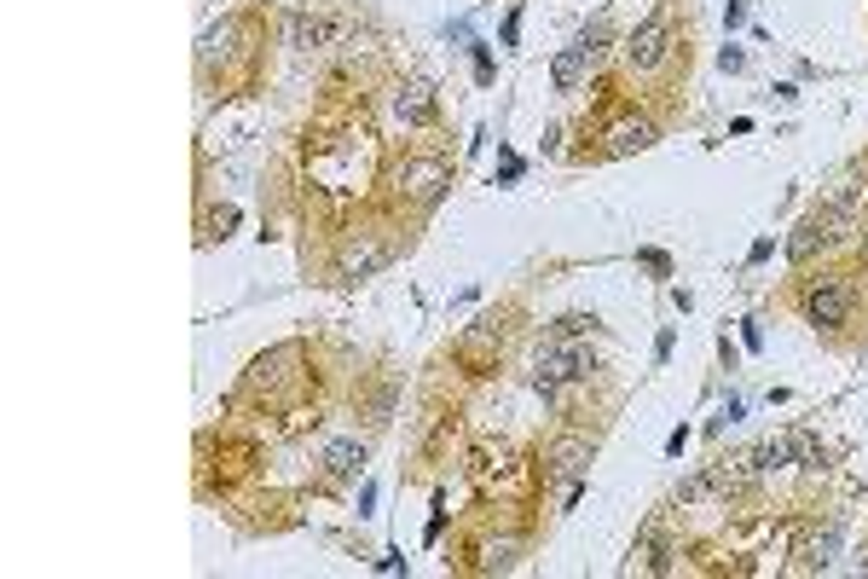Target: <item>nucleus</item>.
I'll list each match as a JSON object with an SVG mask.
<instances>
[{"instance_id": "obj_1", "label": "nucleus", "mask_w": 868, "mask_h": 579, "mask_svg": "<svg viewBox=\"0 0 868 579\" xmlns=\"http://www.w3.org/2000/svg\"><path fill=\"white\" fill-rule=\"evenodd\" d=\"M591 371H596V359L579 348V342H544V348H539V371H533V377H539L544 394H556V388L591 377Z\"/></svg>"}, {"instance_id": "obj_2", "label": "nucleus", "mask_w": 868, "mask_h": 579, "mask_svg": "<svg viewBox=\"0 0 868 579\" xmlns=\"http://www.w3.org/2000/svg\"><path fill=\"white\" fill-rule=\"evenodd\" d=\"M804 319H811L816 331H840L851 319V285L845 278H816V285L804 290Z\"/></svg>"}, {"instance_id": "obj_3", "label": "nucleus", "mask_w": 868, "mask_h": 579, "mask_svg": "<svg viewBox=\"0 0 868 579\" xmlns=\"http://www.w3.org/2000/svg\"><path fill=\"white\" fill-rule=\"evenodd\" d=\"M666 53H672V18H666V12H654L649 24L631 29V41H625V65L631 70H660V65H666Z\"/></svg>"}, {"instance_id": "obj_4", "label": "nucleus", "mask_w": 868, "mask_h": 579, "mask_svg": "<svg viewBox=\"0 0 868 579\" xmlns=\"http://www.w3.org/2000/svg\"><path fill=\"white\" fill-rule=\"evenodd\" d=\"M591 464V441H579V434H567L544 452V481H567V487H579V475H585Z\"/></svg>"}, {"instance_id": "obj_5", "label": "nucleus", "mask_w": 868, "mask_h": 579, "mask_svg": "<svg viewBox=\"0 0 868 579\" xmlns=\"http://www.w3.org/2000/svg\"><path fill=\"white\" fill-rule=\"evenodd\" d=\"M295 365H302V342H278L273 354H261L249 365V388H273L284 377H295Z\"/></svg>"}, {"instance_id": "obj_6", "label": "nucleus", "mask_w": 868, "mask_h": 579, "mask_svg": "<svg viewBox=\"0 0 868 579\" xmlns=\"http://www.w3.org/2000/svg\"><path fill=\"white\" fill-rule=\"evenodd\" d=\"M388 261H394V244H376V238H347V249H342V273L347 278H365L376 267H388Z\"/></svg>"}, {"instance_id": "obj_7", "label": "nucleus", "mask_w": 868, "mask_h": 579, "mask_svg": "<svg viewBox=\"0 0 868 579\" xmlns=\"http://www.w3.org/2000/svg\"><path fill=\"white\" fill-rule=\"evenodd\" d=\"M649 145H654V122H643V116H625L608 128V156H631V151H649Z\"/></svg>"}, {"instance_id": "obj_8", "label": "nucleus", "mask_w": 868, "mask_h": 579, "mask_svg": "<svg viewBox=\"0 0 868 579\" xmlns=\"http://www.w3.org/2000/svg\"><path fill=\"white\" fill-rule=\"evenodd\" d=\"M359 469H365V446L359 441H330L324 446V475L330 481H354Z\"/></svg>"}, {"instance_id": "obj_9", "label": "nucleus", "mask_w": 868, "mask_h": 579, "mask_svg": "<svg viewBox=\"0 0 868 579\" xmlns=\"http://www.w3.org/2000/svg\"><path fill=\"white\" fill-rule=\"evenodd\" d=\"M394 111H400V122H412V128H423V122H434V87H429V82H412V87H400Z\"/></svg>"}, {"instance_id": "obj_10", "label": "nucleus", "mask_w": 868, "mask_h": 579, "mask_svg": "<svg viewBox=\"0 0 868 579\" xmlns=\"http://www.w3.org/2000/svg\"><path fill=\"white\" fill-rule=\"evenodd\" d=\"M400 185H405V192H412L417 203H434L440 192H446V175H440L434 163H412V168L400 175Z\"/></svg>"}, {"instance_id": "obj_11", "label": "nucleus", "mask_w": 868, "mask_h": 579, "mask_svg": "<svg viewBox=\"0 0 868 579\" xmlns=\"http://www.w3.org/2000/svg\"><path fill=\"white\" fill-rule=\"evenodd\" d=\"M585 58H591V53H585V46L574 41V46H567V53H556V65H550V82H556L562 93H574L579 82H585Z\"/></svg>"}, {"instance_id": "obj_12", "label": "nucleus", "mask_w": 868, "mask_h": 579, "mask_svg": "<svg viewBox=\"0 0 868 579\" xmlns=\"http://www.w3.org/2000/svg\"><path fill=\"white\" fill-rule=\"evenodd\" d=\"M816 244H828V226H823V215H811L793 238H787V255L793 261H804V255H816Z\"/></svg>"}, {"instance_id": "obj_13", "label": "nucleus", "mask_w": 868, "mask_h": 579, "mask_svg": "<svg viewBox=\"0 0 868 579\" xmlns=\"http://www.w3.org/2000/svg\"><path fill=\"white\" fill-rule=\"evenodd\" d=\"M330 35L324 18H313V12H290V46H319Z\"/></svg>"}, {"instance_id": "obj_14", "label": "nucleus", "mask_w": 868, "mask_h": 579, "mask_svg": "<svg viewBox=\"0 0 868 579\" xmlns=\"http://www.w3.org/2000/svg\"><path fill=\"white\" fill-rule=\"evenodd\" d=\"M833 551H840V527H823V534H811V544H804V568H828Z\"/></svg>"}, {"instance_id": "obj_15", "label": "nucleus", "mask_w": 868, "mask_h": 579, "mask_svg": "<svg viewBox=\"0 0 868 579\" xmlns=\"http://www.w3.org/2000/svg\"><path fill=\"white\" fill-rule=\"evenodd\" d=\"M787 458H799L804 469H823L828 452H823V441H816V434H804V429H799V434H787Z\"/></svg>"}, {"instance_id": "obj_16", "label": "nucleus", "mask_w": 868, "mask_h": 579, "mask_svg": "<svg viewBox=\"0 0 868 579\" xmlns=\"http://www.w3.org/2000/svg\"><path fill=\"white\" fill-rule=\"evenodd\" d=\"M232 35H238V29H232V24H215V29H203V41H197L203 65H215V58L226 53V41H232Z\"/></svg>"}, {"instance_id": "obj_17", "label": "nucleus", "mask_w": 868, "mask_h": 579, "mask_svg": "<svg viewBox=\"0 0 868 579\" xmlns=\"http://www.w3.org/2000/svg\"><path fill=\"white\" fill-rule=\"evenodd\" d=\"M585 331H596V319H585V313H567V319H556V331H550L544 342H579Z\"/></svg>"}, {"instance_id": "obj_18", "label": "nucleus", "mask_w": 868, "mask_h": 579, "mask_svg": "<svg viewBox=\"0 0 868 579\" xmlns=\"http://www.w3.org/2000/svg\"><path fill=\"white\" fill-rule=\"evenodd\" d=\"M493 348H498V331H475V336H464V348H457V354H464L469 365H486V354H493Z\"/></svg>"}, {"instance_id": "obj_19", "label": "nucleus", "mask_w": 868, "mask_h": 579, "mask_svg": "<svg viewBox=\"0 0 868 579\" xmlns=\"http://www.w3.org/2000/svg\"><path fill=\"white\" fill-rule=\"evenodd\" d=\"M515 551H521L515 539H498V544H486V562H481V568H486V574H504V568H515Z\"/></svg>"}, {"instance_id": "obj_20", "label": "nucleus", "mask_w": 868, "mask_h": 579, "mask_svg": "<svg viewBox=\"0 0 868 579\" xmlns=\"http://www.w3.org/2000/svg\"><path fill=\"white\" fill-rule=\"evenodd\" d=\"M603 35H608V24L596 18V24H585V35H579V46H585V53H596V46H603Z\"/></svg>"}, {"instance_id": "obj_21", "label": "nucleus", "mask_w": 868, "mask_h": 579, "mask_svg": "<svg viewBox=\"0 0 868 579\" xmlns=\"http://www.w3.org/2000/svg\"><path fill=\"white\" fill-rule=\"evenodd\" d=\"M637 261H643V267H649V273H672V261H666V255H660V249H643V255H637Z\"/></svg>"}, {"instance_id": "obj_22", "label": "nucleus", "mask_w": 868, "mask_h": 579, "mask_svg": "<svg viewBox=\"0 0 868 579\" xmlns=\"http://www.w3.org/2000/svg\"><path fill=\"white\" fill-rule=\"evenodd\" d=\"M718 65H723V70H741L747 58H741V46H723V53H718Z\"/></svg>"}, {"instance_id": "obj_23", "label": "nucleus", "mask_w": 868, "mask_h": 579, "mask_svg": "<svg viewBox=\"0 0 868 579\" xmlns=\"http://www.w3.org/2000/svg\"><path fill=\"white\" fill-rule=\"evenodd\" d=\"M515 35H521V12H510V18H504V46H515Z\"/></svg>"}]
</instances>
